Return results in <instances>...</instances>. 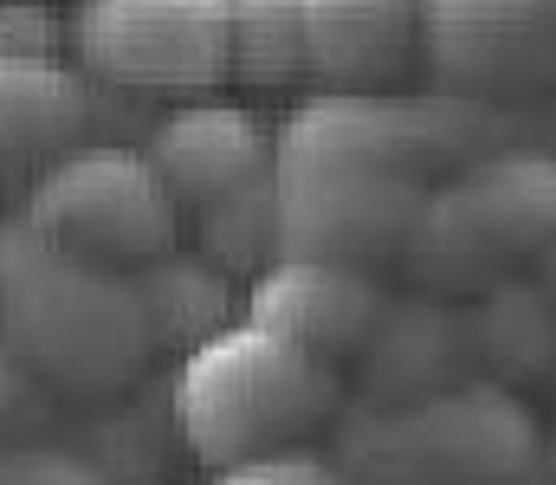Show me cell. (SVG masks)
Wrapping results in <instances>:
<instances>
[{"label":"cell","mask_w":556,"mask_h":485,"mask_svg":"<svg viewBox=\"0 0 556 485\" xmlns=\"http://www.w3.org/2000/svg\"><path fill=\"white\" fill-rule=\"evenodd\" d=\"M0 349L78 401L124 395L155 356L130 272L72 259L26 220H0Z\"/></svg>","instance_id":"obj_1"},{"label":"cell","mask_w":556,"mask_h":485,"mask_svg":"<svg viewBox=\"0 0 556 485\" xmlns=\"http://www.w3.org/2000/svg\"><path fill=\"white\" fill-rule=\"evenodd\" d=\"M343 408L337 362L285 343L260 323H227L220 336L194 343L168 375V414L181 447L201 467H233L253 454L304 447Z\"/></svg>","instance_id":"obj_2"},{"label":"cell","mask_w":556,"mask_h":485,"mask_svg":"<svg viewBox=\"0 0 556 485\" xmlns=\"http://www.w3.org/2000/svg\"><path fill=\"white\" fill-rule=\"evenodd\" d=\"M531 104H479V98H389V91H317L273 130V175L311 168H376L440 181L459 162L531 143Z\"/></svg>","instance_id":"obj_3"},{"label":"cell","mask_w":556,"mask_h":485,"mask_svg":"<svg viewBox=\"0 0 556 485\" xmlns=\"http://www.w3.org/2000/svg\"><path fill=\"white\" fill-rule=\"evenodd\" d=\"M369 485H531L544 467L538 414L492 375H459L415 401L363 408L343 460Z\"/></svg>","instance_id":"obj_4"},{"label":"cell","mask_w":556,"mask_h":485,"mask_svg":"<svg viewBox=\"0 0 556 485\" xmlns=\"http://www.w3.org/2000/svg\"><path fill=\"white\" fill-rule=\"evenodd\" d=\"M556 240V143H505L440 175L408 233V266L433 292H479Z\"/></svg>","instance_id":"obj_5"},{"label":"cell","mask_w":556,"mask_h":485,"mask_svg":"<svg viewBox=\"0 0 556 485\" xmlns=\"http://www.w3.org/2000/svg\"><path fill=\"white\" fill-rule=\"evenodd\" d=\"M20 220L46 246L111 266V272H137L142 259H155L181 240V207L162 188V175L149 168V156L130 143H104V137L39 168L26 181Z\"/></svg>","instance_id":"obj_6"},{"label":"cell","mask_w":556,"mask_h":485,"mask_svg":"<svg viewBox=\"0 0 556 485\" xmlns=\"http://www.w3.org/2000/svg\"><path fill=\"white\" fill-rule=\"evenodd\" d=\"M78 72L130 98H207L227 85V0H78Z\"/></svg>","instance_id":"obj_7"},{"label":"cell","mask_w":556,"mask_h":485,"mask_svg":"<svg viewBox=\"0 0 556 485\" xmlns=\"http://www.w3.org/2000/svg\"><path fill=\"white\" fill-rule=\"evenodd\" d=\"M420 59L453 98L538 104L556 91L551 0H420Z\"/></svg>","instance_id":"obj_8"},{"label":"cell","mask_w":556,"mask_h":485,"mask_svg":"<svg viewBox=\"0 0 556 485\" xmlns=\"http://www.w3.org/2000/svg\"><path fill=\"white\" fill-rule=\"evenodd\" d=\"M433 181L415 175H376V168H311L278 175V253L298 259H337L382 272L408 253Z\"/></svg>","instance_id":"obj_9"},{"label":"cell","mask_w":556,"mask_h":485,"mask_svg":"<svg viewBox=\"0 0 556 485\" xmlns=\"http://www.w3.org/2000/svg\"><path fill=\"white\" fill-rule=\"evenodd\" d=\"M382 311H389L382 272L337 266V259L278 253L247 279V323L273 330L324 362H356V349L369 343Z\"/></svg>","instance_id":"obj_10"},{"label":"cell","mask_w":556,"mask_h":485,"mask_svg":"<svg viewBox=\"0 0 556 485\" xmlns=\"http://www.w3.org/2000/svg\"><path fill=\"white\" fill-rule=\"evenodd\" d=\"M142 156L162 175V188L175 194L181 220L260 175H273V124L247 104H220V98H194V104H168L149 137Z\"/></svg>","instance_id":"obj_11"},{"label":"cell","mask_w":556,"mask_h":485,"mask_svg":"<svg viewBox=\"0 0 556 485\" xmlns=\"http://www.w3.org/2000/svg\"><path fill=\"white\" fill-rule=\"evenodd\" d=\"M98 137V85L72 59H0V188Z\"/></svg>","instance_id":"obj_12"},{"label":"cell","mask_w":556,"mask_h":485,"mask_svg":"<svg viewBox=\"0 0 556 485\" xmlns=\"http://www.w3.org/2000/svg\"><path fill=\"white\" fill-rule=\"evenodd\" d=\"M420 52V0H304V78L317 91H389Z\"/></svg>","instance_id":"obj_13"},{"label":"cell","mask_w":556,"mask_h":485,"mask_svg":"<svg viewBox=\"0 0 556 485\" xmlns=\"http://www.w3.org/2000/svg\"><path fill=\"white\" fill-rule=\"evenodd\" d=\"M356 362H363L369 408L415 401L427 388L459 382V369L472 362L466 356V318L446 298H402V305L389 298V311L369 330V343L356 349Z\"/></svg>","instance_id":"obj_14"},{"label":"cell","mask_w":556,"mask_h":485,"mask_svg":"<svg viewBox=\"0 0 556 485\" xmlns=\"http://www.w3.org/2000/svg\"><path fill=\"white\" fill-rule=\"evenodd\" d=\"M130 285H137V305H142V323H149L155 356H162V349L188 356L194 343H207V336H220L227 323L247 318V279H233V272L214 266L207 253L168 246V253L142 259L137 272H130Z\"/></svg>","instance_id":"obj_15"},{"label":"cell","mask_w":556,"mask_h":485,"mask_svg":"<svg viewBox=\"0 0 556 485\" xmlns=\"http://www.w3.org/2000/svg\"><path fill=\"white\" fill-rule=\"evenodd\" d=\"M466 318V356L485 362L492 382L518 388V382H544L556 375V298L525 279V272H505L492 285L472 292V311Z\"/></svg>","instance_id":"obj_16"},{"label":"cell","mask_w":556,"mask_h":485,"mask_svg":"<svg viewBox=\"0 0 556 485\" xmlns=\"http://www.w3.org/2000/svg\"><path fill=\"white\" fill-rule=\"evenodd\" d=\"M227 78L247 91L304 85V0H227Z\"/></svg>","instance_id":"obj_17"},{"label":"cell","mask_w":556,"mask_h":485,"mask_svg":"<svg viewBox=\"0 0 556 485\" xmlns=\"http://www.w3.org/2000/svg\"><path fill=\"white\" fill-rule=\"evenodd\" d=\"M188 220H194V240H201L194 253H207L233 279H253L266 259H278V175H260V181L194 207Z\"/></svg>","instance_id":"obj_18"},{"label":"cell","mask_w":556,"mask_h":485,"mask_svg":"<svg viewBox=\"0 0 556 485\" xmlns=\"http://www.w3.org/2000/svg\"><path fill=\"white\" fill-rule=\"evenodd\" d=\"M0 485H117L91 454L52 447V441H7L0 447Z\"/></svg>","instance_id":"obj_19"},{"label":"cell","mask_w":556,"mask_h":485,"mask_svg":"<svg viewBox=\"0 0 556 485\" xmlns=\"http://www.w3.org/2000/svg\"><path fill=\"white\" fill-rule=\"evenodd\" d=\"M214 485H350L343 467L317 447H278V454H253V460H233L220 467Z\"/></svg>","instance_id":"obj_20"},{"label":"cell","mask_w":556,"mask_h":485,"mask_svg":"<svg viewBox=\"0 0 556 485\" xmlns=\"http://www.w3.org/2000/svg\"><path fill=\"white\" fill-rule=\"evenodd\" d=\"M59 39L52 0H0V59H59Z\"/></svg>","instance_id":"obj_21"},{"label":"cell","mask_w":556,"mask_h":485,"mask_svg":"<svg viewBox=\"0 0 556 485\" xmlns=\"http://www.w3.org/2000/svg\"><path fill=\"white\" fill-rule=\"evenodd\" d=\"M52 421V388L33 382L7 349H0V447L7 441H33Z\"/></svg>","instance_id":"obj_22"},{"label":"cell","mask_w":556,"mask_h":485,"mask_svg":"<svg viewBox=\"0 0 556 485\" xmlns=\"http://www.w3.org/2000/svg\"><path fill=\"white\" fill-rule=\"evenodd\" d=\"M538 285H544V292L556 298V240L544 246V253H538Z\"/></svg>","instance_id":"obj_23"},{"label":"cell","mask_w":556,"mask_h":485,"mask_svg":"<svg viewBox=\"0 0 556 485\" xmlns=\"http://www.w3.org/2000/svg\"><path fill=\"white\" fill-rule=\"evenodd\" d=\"M544 467H551V480H556V434H551V447H544Z\"/></svg>","instance_id":"obj_24"},{"label":"cell","mask_w":556,"mask_h":485,"mask_svg":"<svg viewBox=\"0 0 556 485\" xmlns=\"http://www.w3.org/2000/svg\"><path fill=\"white\" fill-rule=\"evenodd\" d=\"M551 20H556V0H551Z\"/></svg>","instance_id":"obj_25"}]
</instances>
